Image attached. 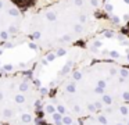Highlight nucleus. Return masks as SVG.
Instances as JSON below:
<instances>
[{
    "instance_id": "8",
    "label": "nucleus",
    "mask_w": 129,
    "mask_h": 125,
    "mask_svg": "<svg viewBox=\"0 0 129 125\" xmlns=\"http://www.w3.org/2000/svg\"><path fill=\"white\" fill-rule=\"evenodd\" d=\"M128 104H129V103H128Z\"/></svg>"
},
{
    "instance_id": "6",
    "label": "nucleus",
    "mask_w": 129,
    "mask_h": 125,
    "mask_svg": "<svg viewBox=\"0 0 129 125\" xmlns=\"http://www.w3.org/2000/svg\"><path fill=\"white\" fill-rule=\"evenodd\" d=\"M82 125H129V104L119 103L106 107L83 118Z\"/></svg>"
},
{
    "instance_id": "1",
    "label": "nucleus",
    "mask_w": 129,
    "mask_h": 125,
    "mask_svg": "<svg viewBox=\"0 0 129 125\" xmlns=\"http://www.w3.org/2000/svg\"><path fill=\"white\" fill-rule=\"evenodd\" d=\"M53 94L83 119L110 106L129 103V67L111 60L79 64L62 78Z\"/></svg>"
},
{
    "instance_id": "3",
    "label": "nucleus",
    "mask_w": 129,
    "mask_h": 125,
    "mask_svg": "<svg viewBox=\"0 0 129 125\" xmlns=\"http://www.w3.org/2000/svg\"><path fill=\"white\" fill-rule=\"evenodd\" d=\"M42 99L29 75H0V121L4 125H38Z\"/></svg>"
},
{
    "instance_id": "2",
    "label": "nucleus",
    "mask_w": 129,
    "mask_h": 125,
    "mask_svg": "<svg viewBox=\"0 0 129 125\" xmlns=\"http://www.w3.org/2000/svg\"><path fill=\"white\" fill-rule=\"evenodd\" d=\"M101 0H51L25 14L22 35L42 52L67 50L94 35Z\"/></svg>"
},
{
    "instance_id": "5",
    "label": "nucleus",
    "mask_w": 129,
    "mask_h": 125,
    "mask_svg": "<svg viewBox=\"0 0 129 125\" xmlns=\"http://www.w3.org/2000/svg\"><path fill=\"white\" fill-rule=\"evenodd\" d=\"M40 113L47 125H82V119L70 113V110L54 94L42 99Z\"/></svg>"
},
{
    "instance_id": "7",
    "label": "nucleus",
    "mask_w": 129,
    "mask_h": 125,
    "mask_svg": "<svg viewBox=\"0 0 129 125\" xmlns=\"http://www.w3.org/2000/svg\"><path fill=\"white\" fill-rule=\"evenodd\" d=\"M0 125H4V124H3V122H2V121H0Z\"/></svg>"
},
{
    "instance_id": "4",
    "label": "nucleus",
    "mask_w": 129,
    "mask_h": 125,
    "mask_svg": "<svg viewBox=\"0 0 129 125\" xmlns=\"http://www.w3.org/2000/svg\"><path fill=\"white\" fill-rule=\"evenodd\" d=\"M25 13L14 0H0V46L22 38Z\"/></svg>"
}]
</instances>
